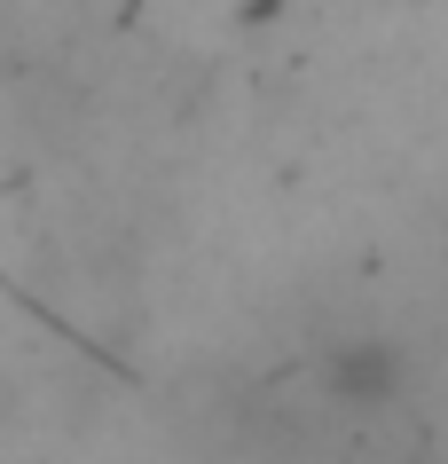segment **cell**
<instances>
[{"label":"cell","mask_w":448,"mask_h":464,"mask_svg":"<svg viewBox=\"0 0 448 464\" xmlns=\"http://www.w3.org/2000/svg\"><path fill=\"white\" fill-rule=\"evenodd\" d=\"M315 386L338 410H394L409 393V354L386 331H338V339L315 346Z\"/></svg>","instance_id":"cell-1"}]
</instances>
